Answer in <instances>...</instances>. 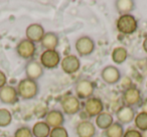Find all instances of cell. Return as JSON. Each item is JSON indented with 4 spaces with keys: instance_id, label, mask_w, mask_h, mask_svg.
<instances>
[{
    "instance_id": "7402d4cb",
    "label": "cell",
    "mask_w": 147,
    "mask_h": 137,
    "mask_svg": "<svg viewBox=\"0 0 147 137\" xmlns=\"http://www.w3.org/2000/svg\"><path fill=\"white\" fill-rule=\"evenodd\" d=\"M111 57L116 65H122L123 63L126 61L127 57H128V51L124 47H116L112 51Z\"/></svg>"
},
{
    "instance_id": "277c9868",
    "label": "cell",
    "mask_w": 147,
    "mask_h": 137,
    "mask_svg": "<svg viewBox=\"0 0 147 137\" xmlns=\"http://www.w3.org/2000/svg\"><path fill=\"white\" fill-rule=\"evenodd\" d=\"M96 43L89 35H82L75 41V49L80 57H88L94 53Z\"/></svg>"
},
{
    "instance_id": "9c48e42d",
    "label": "cell",
    "mask_w": 147,
    "mask_h": 137,
    "mask_svg": "<svg viewBox=\"0 0 147 137\" xmlns=\"http://www.w3.org/2000/svg\"><path fill=\"white\" fill-rule=\"evenodd\" d=\"M84 111L89 118L97 117L99 114L104 112V103L99 97H91L87 99L84 104Z\"/></svg>"
},
{
    "instance_id": "5bb4252c",
    "label": "cell",
    "mask_w": 147,
    "mask_h": 137,
    "mask_svg": "<svg viewBox=\"0 0 147 137\" xmlns=\"http://www.w3.org/2000/svg\"><path fill=\"white\" fill-rule=\"evenodd\" d=\"M45 33V27L39 23H31L25 29V38L34 43H38L41 41Z\"/></svg>"
},
{
    "instance_id": "484cf974",
    "label": "cell",
    "mask_w": 147,
    "mask_h": 137,
    "mask_svg": "<svg viewBox=\"0 0 147 137\" xmlns=\"http://www.w3.org/2000/svg\"><path fill=\"white\" fill-rule=\"evenodd\" d=\"M13 137H33V134L30 127L20 126L15 130Z\"/></svg>"
},
{
    "instance_id": "4316f807",
    "label": "cell",
    "mask_w": 147,
    "mask_h": 137,
    "mask_svg": "<svg viewBox=\"0 0 147 137\" xmlns=\"http://www.w3.org/2000/svg\"><path fill=\"white\" fill-rule=\"evenodd\" d=\"M49 137H69V132L63 126L51 128Z\"/></svg>"
},
{
    "instance_id": "7a4b0ae2",
    "label": "cell",
    "mask_w": 147,
    "mask_h": 137,
    "mask_svg": "<svg viewBox=\"0 0 147 137\" xmlns=\"http://www.w3.org/2000/svg\"><path fill=\"white\" fill-rule=\"evenodd\" d=\"M116 28L122 34L131 35L138 29V21L133 14L119 15L116 21Z\"/></svg>"
},
{
    "instance_id": "8992f818",
    "label": "cell",
    "mask_w": 147,
    "mask_h": 137,
    "mask_svg": "<svg viewBox=\"0 0 147 137\" xmlns=\"http://www.w3.org/2000/svg\"><path fill=\"white\" fill-rule=\"evenodd\" d=\"M61 55H59V53L57 49L55 51L47 49L39 57V63L47 70H55V69H57L59 67V65H61Z\"/></svg>"
},
{
    "instance_id": "4fadbf2b",
    "label": "cell",
    "mask_w": 147,
    "mask_h": 137,
    "mask_svg": "<svg viewBox=\"0 0 147 137\" xmlns=\"http://www.w3.org/2000/svg\"><path fill=\"white\" fill-rule=\"evenodd\" d=\"M19 96L15 87L6 85L0 89V102L6 105H14L18 102Z\"/></svg>"
},
{
    "instance_id": "cb8c5ba5",
    "label": "cell",
    "mask_w": 147,
    "mask_h": 137,
    "mask_svg": "<svg viewBox=\"0 0 147 137\" xmlns=\"http://www.w3.org/2000/svg\"><path fill=\"white\" fill-rule=\"evenodd\" d=\"M134 124L136 129H138L141 132H144L147 130V113L139 112L137 115H135Z\"/></svg>"
},
{
    "instance_id": "5b68a950",
    "label": "cell",
    "mask_w": 147,
    "mask_h": 137,
    "mask_svg": "<svg viewBox=\"0 0 147 137\" xmlns=\"http://www.w3.org/2000/svg\"><path fill=\"white\" fill-rule=\"evenodd\" d=\"M81 100H79L76 95H65L61 99V112L65 115H75L81 111Z\"/></svg>"
},
{
    "instance_id": "9a60e30c",
    "label": "cell",
    "mask_w": 147,
    "mask_h": 137,
    "mask_svg": "<svg viewBox=\"0 0 147 137\" xmlns=\"http://www.w3.org/2000/svg\"><path fill=\"white\" fill-rule=\"evenodd\" d=\"M76 134L78 137H95L97 127L90 120H82L77 124Z\"/></svg>"
},
{
    "instance_id": "ba28073f",
    "label": "cell",
    "mask_w": 147,
    "mask_h": 137,
    "mask_svg": "<svg viewBox=\"0 0 147 137\" xmlns=\"http://www.w3.org/2000/svg\"><path fill=\"white\" fill-rule=\"evenodd\" d=\"M36 51V45L34 43L28 40L27 38H23L19 41L15 47V53L19 57L23 59H32Z\"/></svg>"
},
{
    "instance_id": "6da1fadb",
    "label": "cell",
    "mask_w": 147,
    "mask_h": 137,
    "mask_svg": "<svg viewBox=\"0 0 147 137\" xmlns=\"http://www.w3.org/2000/svg\"><path fill=\"white\" fill-rule=\"evenodd\" d=\"M17 94L22 100H32L36 98L39 93V87L37 81L24 78L19 81L16 87Z\"/></svg>"
},
{
    "instance_id": "f1b7e54d",
    "label": "cell",
    "mask_w": 147,
    "mask_h": 137,
    "mask_svg": "<svg viewBox=\"0 0 147 137\" xmlns=\"http://www.w3.org/2000/svg\"><path fill=\"white\" fill-rule=\"evenodd\" d=\"M7 85V77L4 74V72L0 70V89L3 88L4 86Z\"/></svg>"
},
{
    "instance_id": "d4e9b609",
    "label": "cell",
    "mask_w": 147,
    "mask_h": 137,
    "mask_svg": "<svg viewBox=\"0 0 147 137\" xmlns=\"http://www.w3.org/2000/svg\"><path fill=\"white\" fill-rule=\"evenodd\" d=\"M12 122V114L8 109H0V127H7Z\"/></svg>"
},
{
    "instance_id": "f546056e",
    "label": "cell",
    "mask_w": 147,
    "mask_h": 137,
    "mask_svg": "<svg viewBox=\"0 0 147 137\" xmlns=\"http://www.w3.org/2000/svg\"><path fill=\"white\" fill-rule=\"evenodd\" d=\"M141 109H142V112L147 113V99L142 102V105H141Z\"/></svg>"
},
{
    "instance_id": "e0dca14e",
    "label": "cell",
    "mask_w": 147,
    "mask_h": 137,
    "mask_svg": "<svg viewBox=\"0 0 147 137\" xmlns=\"http://www.w3.org/2000/svg\"><path fill=\"white\" fill-rule=\"evenodd\" d=\"M116 118L117 122L122 125H126L134 121L135 118V111L133 108L128 106H122L116 111Z\"/></svg>"
},
{
    "instance_id": "ac0fdd59",
    "label": "cell",
    "mask_w": 147,
    "mask_h": 137,
    "mask_svg": "<svg viewBox=\"0 0 147 137\" xmlns=\"http://www.w3.org/2000/svg\"><path fill=\"white\" fill-rule=\"evenodd\" d=\"M41 47L45 49V51L49 49V51H55L59 43V37L57 33L53 32V31H47L45 33L42 39L40 41Z\"/></svg>"
},
{
    "instance_id": "30bf717a",
    "label": "cell",
    "mask_w": 147,
    "mask_h": 137,
    "mask_svg": "<svg viewBox=\"0 0 147 137\" xmlns=\"http://www.w3.org/2000/svg\"><path fill=\"white\" fill-rule=\"evenodd\" d=\"M61 67L67 75H73L81 69V61L78 55H67L61 61Z\"/></svg>"
},
{
    "instance_id": "8fae6325",
    "label": "cell",
    "mask_w": 147,
    "mask_h": 137,
    "mask_svg": "<svg viewBox=\"0 0 147 137\" xmlns=\"http://www.w3.org/2000/svg\"><path fill=\"white\" fill-rule=\"evenodd\" d=\"M24 72H25V76H26L27 79L37 81L39 78H41V77L43 76L45 67L41 65V63H39V61L32 59L27 61V63H25Z\"/></svg>"
},
{
    "instance_id": "7c38bea8",
    "label": "cell",
    "mask_w": 147,
    "mask_h": 137,
    "mask_svg": "<svg viewBox=\"0 0 147 137\" xmlns=\"http://www.w3.org/2000/svg\"><path fill=\"white\" fill-rule=\"evenodd\" d=\"M101 79L108 85H115L121 80V72L115 65H109L101 71Z\"/></svg>"
},
{
    "instance_id": "ffe728a7",
    "label": "cell",
    "mask_w": 147,
    "mask_h": 137,
    "mask_svg": "<svg viewBox=\"0 0 147 137\" xmlns=\"http://www.w3.org/2000/svg\"><path fill=\"white\" fill-rule=\"evenodd\" d=\"M95 122H96V125L99 129L105 131L114 123V118H113L112 114L104 111V112H102L96 117Z\"/></svg>"
},
{
    "instance_id": "d6986e66",
    "label": "cell",
    "mask_w": 147,
    "mask_h": 137,
    "mask_svg": "<svg viewBox=\"0 0 147 137\" xmlns=\"http://www.w3.org/2000/svg\"><path fill=\"white\" fill-rule=\"evenodd\" d=\"M114 6L119 15L131 14L135 9V2L133 0H117L115 1Z\"/></svg>"
},
{
    "instance_id": "603a6c76",
    "label": "cell",
    "mask_w": 147,
    "mask_h": 137,
    "mask_svg": "<svg viewBox=\"0 0 147 137\" xmlns=\"http://www.w3.org/2000/svg\"><path fill=\"white\" fill-rule=\"evenodd\" d=\"M124 128L123 125L119 122H114L108 129L105 130L106 137H123L124 135Z\"/></svg>"
},
{
    "instance_id": "44dd1931",
    "label": "cell",
    "mask_w": 147,
    "mask_h": 137,
    "mask_svg": "<svg viewBox=\"0 0 147 137\" xmlns=\"http://www.w3.org/2000/svg\"><path fill=\"white\" fill-rule=\"evenodd\" d=\"M51 128L45 122V121H38L31 128L33 137H49Z\"/></svg>"
},
{
    "instance_id": "52a82bcc",
    "label": "cell",
    "mask_w": 147,
    "mask_h": 137,
    "mask_svg": "<svg viewBox=\"0 0 147 137\" xmlns=\"http://www.w3.org/2000/svg\"><path fill=\"white\" fill-rule=\"evenodd\" d=\"M122 100L124 102L125 106L133 107L138 106L142 103V95L141 91L135 86H129L123 91L122 94Z\"/></svg>"
},
{
    "instance_id": "83f0119b",
    "label": "cell",
    "mask_w": 147,
    "mask_h": 137,
    "mask_svg": "<svg viewBox=\"0 0 147 137\" xmlns=\"http://www.w3.org/2000/svg\"><path fill=\"white\" fill-rule=\"evenodd\" d=\"M123 137H142V132L139 131L138 129L130 128L125 131Z\"/></svg>"
},
{
    "instance_id": "1f68e13d",
    "label": "cell",
    "mask_w": 147,
    "mask_h": 137,
    "mask_svg": "<svg viewBox=\"0 0 147 137\" xmlns=\"http://www.w3.org/2000/svg\"><path fill=\"white\" fill-rule=\"evenodd\" d=\"M142 137H147V130L142 132Z\"/></svg>"
},
{
    "instance_id": "4dcf8cb0",
    "label": "cell",
    "mask_w": 147,
    "mask_h": 137,
    "mask_svg": "<svg viewBox=\"0 0 147 137\" xmlns=\"http://www.w3.org/2000/svg\"><path fill=\"white\" fill-rule=\"evenodd\" d=\"M142 49H143V51L147 53V36H145V38L143 39V41H142Z\"/></svg>"
},
{
    "instance_id": "2e32d148",
    "label": "cell",
    "mask_w": 147,
    "mask_h": 137,
    "mask_svg": "<svg viewBox=\"0 0 147 137\" xmlns=\"http://www.w3.org/2000/svg\"><path fill=\"white\" fill-rule=\"evenodd\" d=\"M45 122L49 125L51 128L61 127L65 124V114L61 110L53 109L49 110L45 116Z\"/></svg>"
},
{
    "instance_id": "3957f363",
    "label": "cell",
    "mask_w": 147,
    "mask_h": 137,
    "mask_svg": "<svg viewBox=\"0 0 147 137\" xmlns=\"http://www.w3.org/2000/svg\"><path fill=\"white\" fill-rule=\"evenodd\" d=\"M95 83L88 78H80L75 83V94L79 100H87L93 97L95 92Z\"/></svg>"
}]
</instances>
